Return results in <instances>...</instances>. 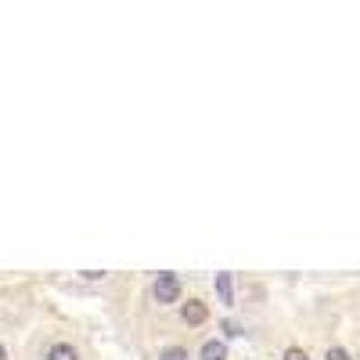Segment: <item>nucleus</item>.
I'll list each match as a JSON object with an SVG mask.
<instances>
[{"label": "nucleus", "instance_id": "39448f33", "mask_svg": "<svg viewBox=\"0 0 360 360\" xmlns=\"http://www.w3.org/2000/svg\"><path fill=\"white\" fill-rule=\"evenodd\" d=\"M202 360H227V346L209 338V343H202Z\"/></svg>", "mask_w": 360, "mask_h": 360}, {"label": "nucleus", "instance_id": "7ed1b4c3", "mask_svg": "<svg viewBox=\"0 0 360 360\" xmlns=\"http://www.w3.org/2000/svg\"><path fill=\"white\" fill-rule=\"evenodd\" d=\"M47 360H79V353H76L72 343H54V346L47 350Z\"/></svg>", "mask_w": 360, "mask_h": 360}, {"label": "nucleus", "instance_id": "9d476101", "mask_svg": "<svg viewBox=\"0 0 360 360\" xmlns=\"http://www.w3.org/2000/svg\"><path fill=\"white\" fill-rule=\"evenodd\" d=\"M83 278H87V281H101L104 270H83Z\"/></svg>", "mask_w": 360, "mask_h": 360}, {"label": "nucleus", "instance_id": "f257e3e1", "mask_svg": "<svg viewBox=\"0 0 360 360\" xmlns=\"http://www.w3.org/2000/svg\"><path fill=\"white\" fill-rule=\"evenodd\" d=\"M155 303L169 306V303H180V278L173 270H162L155 278Z\"/></svg>", "mask_w": 360, "mask_h": 360}, {"label": "nucleus", "instance_id": "6e6552de", "mask_svg": "<svg viewBox=\"0 0 360 360\" xmlns=\"http://www.w3.org/2000/svg\"><path fill=\"white\" fill-rule=\"evenodd\" d=\"M281 360H310V353H306V350H299V346H288Z\"/></svg>", "mask_w": 360, "mask_h": 360}, {"label": "nucleus", "instance_id": "1a4fd4ad", "mask_svg": "<svg viewBox=\"0 0 360 360\" xmlns=\"http://www.w3.org/2000/svg\"><path fill=\"white\" fill-rule=\"evenodd\" d=\"M324 360H353V357H350V353H346L343 346H331V350L324 353Z\"/></svg>", "mask_w": 360, "mask_h": 360}, {"label": "nucleus", "instance_id": "423d86ee", "mask_svg": "<svg viewBox=\"0 0 360 360\" xmlns=\"http://www.w3.org/2000/svg\"><path fill=\"white\" fill-rule=\"evenodd\" d=\"M159 360H191V357H187L184 346H166V350L159 353Z\"/></svg>", "mask_w": 360, "mask_h": 360}, {"label": "nucleus", "instance_id": "0eeeda50", "mask_svg": "<svg viewBox=\"0 0 360 360\" xmlns=\"http://www.w3.org/2000/svg\"><path fill=\"white\" fill-rule=\"evenodd\" d=\"M220 331H224L227 338H238V335H245V328H242L238 321H224V324H220Z\"/></svg>", "mask_w": 360, "mask_h": 360}, {"label": "nucleus", "instance_id": "f03ea898", "mask_svg": "<svg viewBox=\"0 0 360 360\" xmlns=\"http://www.w3.org/2000/svg\"><path fill=\"white\" fill-rule=\"evenodd\" d=\"M180 317H184V324L198 328V324H205V317H209V306H205L202 299H187V303L180 306Z\"/></svg>", "mask_w": 360, "mask_h": 360}, {"label": "nucleus", "instance_id": "9b49d317", "mask_svg": "<svg viewBox=\"0 0 360 360\" xmlns=\"http://www.w3.org/2000/svg\"><path fill=\"white\" fill-rule=\"evenodd\" d=\"M0 360H8V350H4V346H0Z\"/></svg>", "mask_w": 360, "mask_h": 360}, {"label": "nucleus", "instance_id": "20e7f679", "mask_svg": "<svg viewBox=\"0 0 360 360\" xmlns=\"http://www.w3.org/2000/svg\"><path fill=\"white\" fill-rule=\"evenodd\" d=\"M217 292H220V299L227 303V306H235V285H230V274H217Z\"/></svg>", "mask_w": 360, "mask_h": 360}]
</instances>
